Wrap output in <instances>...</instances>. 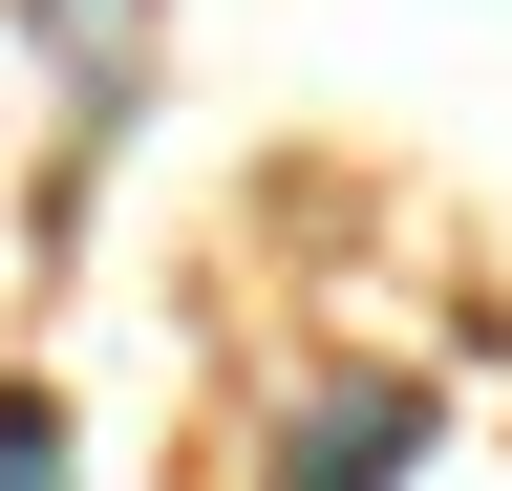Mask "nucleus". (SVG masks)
Masks as SVG:
<instances>
[{"label":"nucleus","instance_id":"nucleus-1","mask_svg":"<svg viewBox=\"0 0 512 491\" xmlns=\"http://www.w3.org/2000/svg\"><path fill=\"white\" fill-rule=\"evenodd\" d=\"M406 449H427V385H320L278 427V491H406Z\"/></svg>","mask_w":512,"mask_h":491},{"label":"nucleus","instance_id":"nucleus-2","mask_svg":"<svg viewBox=\"0 0 512 491\" xmlns=\"http://www.w3.org/2000/svg\"><path fill=\"white\" fill-rule=\"evenodd\" d=\"M0 491H64V406L43 385H0Z\"/></svg>","mask_w":512,"mask_h":491}]
</instances>
